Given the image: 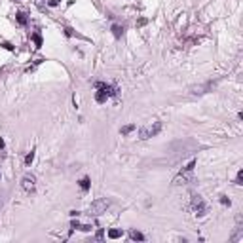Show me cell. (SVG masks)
<instances>
[{"instance_id": "obj_1", "label": "cell", "mask_w": 243, "mask_h": 243, "mask_svg": "<svg viewBox=\"0 0 243 243\" xmlns=\"http://www.w3.org/2000/svg\"><path fill=\"white\" fill-rule=\"evenodd\" d=\"M194 167H196V160H192L186 167H182V171H180V173L173 179V186H182V184L192 182V179H194Z\"/></svg>"}, {"instance_id": "obj_2", "label": "cell", "mask_w": 243, "mask_h": 243, "mask_svg": "<svg viewBox=\"0 0 243 243\" xmlns=\"http://www.w3.org/2000/svg\"><path fill=\"white\" fill-rule=\"evenodd\" d=\"M160 131H161V122L154 120V122L146 124L144 127H141V131H139V139H141V141H146V139H150V137H156Z\"/></svg>"}, {"instance_id": "obj_3", "label": "cell", "mask_w": 243, "mask_h": 243, "mask_svg": "<svg viewBox=\"0 0 243 243\" xmlns=\"http://www.w3.org/2000/svg\"><path fill=\"white\" fill-rule=\"evenodd\" d=\"M108 207H110V199H106V197L95 199V201L89 205V209H87V215L89 216H99V215H103Z\"/></svg>"}, {"instance_id": "obj_4", "label": "cell", "mask_w": 243, "mask_h": 243, "mask_svg": "<svg viewBox=\"0 0 243 243\" xmlns=\"http://www.w3.org/2000/svg\"><path fill=\"white\" fill-rule=\"evenodd\" d=\"M192 211L196 213L197 216H203L207 213V205L205 201H203V197L201 196H197V194H194L192 196Z\"/></svg>"}, {"instance_id": "obj_5", "label": "cell", "mask_w": 243, "mask_h": 243, "mask_svg": "<svg viewBox=\"0 0 243 243\" xmlns=\"http://www.w3.org/2000/svg\"><path fill=\"white\" fill-rule=\"evenodd\" d=\"M21 188H23L27 194L34 192V190H36V179H34L32 175H25L23 179H21Z\"/></svg>"}, {"instance_id": "obj_6", "label": "cell", "mask_w": 243, "mask_h": 243, "mask_svg": "<svg viewBox=\"0 0 243 243\" xmlns=\"http://www.w3.org/2000/svg\"><path fill=\"white\" fill-rule=\"evenodd\" d=\"M215 87V82H207V84H201V86H194L192 87V93L194 95H201V93H207L209 89Z\"/></svg>"}, {"instance_id": "obj_7", "label": "cell", "mask_w": 243, "mask_h": 243, "mask_svg": "<svg viewBox=\"0 0 243 243\" xmlns=\"http://www.w3.org/2000/svg\"><path fill=\"white\" fill-rule=\"evenodd\" d=\"M89 186H91V179H89V177H82V179H80V188H82L84 192H87Z\"/></svg>"}, {"instance_id": "obj_8", "label": "cell", "mask_w": 243, "mask_h": 243, "mask_svg": "<svg viewBox=\"0 0 243 243\" xmlns=\"http://www.w3.org/2000/svg\"><path fill=\"white\" fill-rule=\"evenodd\" d=\"M106 99H108V93H105V91H97V95H95V101L99 103V105H103V103H106Z\"/></svg>"}, {"instance_id": "obj_9", "label": "cell", "mask_w": 243, "mask_h": 243, "mask_svg": "<svg viewBox=\"0 0 243 243\" xmlns=\"http://www.w3.org/2000/svg\"><path fill=\"white\" fill-rule=\"evenodd\" d=\"M129 238L133 239V241H144V236H142L141 232H137V230H131V232H129Z\"/></svg>"}, {"instance_id": "obj_10", "label": "cell", "mask_w": 243, "mask_h": 243, "mask_svg": "<svg viewBox=\"0 0 243 243\" xmlns=\"http://www.w3.org/2000/svg\"><path fill=\"white\" fill-rule=\"evenodd\" d=\"M15 19H17V23L19 25H27V14H25V12H17V14H15Z\"/></svg>"}, {"instance_id": "obj_11", "label": "cell", "mask_w": 243, "mask_h": 243, "mask_svg": "<svg viewBox=\"0 0 243 243\" xmlns=\"http://www.w3.org/2000/svg\"><path fill=\"white\" fill-rule=\"evenodd\" d=\"M122 236H124L122 230H108V238L110 239H118V238H122Z\"/></svg>"}, {"instance_id": "obj_12", "label": "cell", "mask_w": 243, "mask_h": 243, "mask_svg": "<svg viewBox=\"0 0 243 243\" xmlns=\"http://www.w3.org/2000/svg\"><path fill=\"white\" fill-rule=\"evenodd\" d=\"M133 129H135V124H127V125H124V127L120 129V133H122V135H129Z\"/></svg>"}, {"instance_id": "obj_13", "label": "cell", "mask_w": 243, "mask_h": 243, "mask_svg": "<svg viewBox=\"0 0 243 243\" xmlns=\"http://www.w3.org/2000/svg\"><path fill=\"white\" fill-rule=\"evenodd\" d=\"M122 32H124V29L120 27V25H112V34H114L116 38H120V36H122Z\"/></svg>"}, {"instance_id": "obj_14", "label": "cell", "mask_w": 243, "mask_h": 243, "mask_svg": "<svg viewBox=\"0 0 243 243\" xmlns=\"http://www.w3.org/2000/svg\"><path fill=\"white\" fill-rule=\"evenodd\" d=\"M32 42L36 44V48H40V46H42V36L38 34V32H34V34H32Z\"/></svg>"}, {"instance_id": "obj_15", "label": "cell", "mask_w": 243, "mask_h": 243, "mask_svg": "<svg viewBox=\"0 0 243 243\" xmlns=\"http://www.w3.org/2000/svg\"><path fill=\"white\" fill-rule=\"evenodd\" d=\"M32 160H34V150H31L27 156H25V165H31V163H32Z\"/></svg>"}, {"instance_id": "obj_16", "label": "cell", "mask_w": 243, "mask_h": 243, "mask_svg": "<svg viewBox=\"0 0 243 243\" xmlns=\"http://www.w3.org/2000/svg\"><path fill=\"white\" fill-rule=\"evenodd\" d=\"M236 184H238V186H241V184H243V169H239L238 175H236Z\"/></svg>"}, {"instance_id": "obj_17", "label": "cell", "mask_w": 243, "mask_h": 243, "mask_svg": "<svg viewBox=\"0 0 243 243\" xmlns=\"http://www.w3.org/2000/svg\"><path fill=\"white\" fill-rule=\"evenodd\" d=\"M0 46L6 48V50H10V51H14V46H12L10 42H6V40H0Z\"/></svg>"}, {"instance_id": "obj_18", "label": "cell", "mask_w": 243, "mask_h": 243, "mask_svg": "<svg viewBox=\"0 0 243 243\" xmlns=\"http://www.w3.org/2000/svg\"><path fill=\"white\" fill-rule=\"evenodd\" d=\"M220 203H222V205H228V207H230V203H232V201L228 199V196H220Z\"/></svg>"}, {"instance_id": "obj_19", "label": "cell", "mask_w": 243, "mask_h": 243, "mask_svg": "<svg viewBox=\"0 0 243 243\" xmlns=\"http://www.w3.org/2000/svg\"><path fill=\"white\" fill-rule=\"evenodd\" d=\"M105 238V232L103 230H97V234H95V239H103Z\"/></svg>"}, {"instance_id": "obj_20", "label": "cell", "mask_w": 243, "mask_h": 243, "mask_svg": "<svg viewBox=\"0 0 243 243\" xmlns=\"http://www.w3.org/2000/svg\"><path fill=\"white\" fill-rule=\"evenodd\" d=\"M80 230H84V232H89V230H91V224H80Z\"/></svg>"}, {"instance_id": "obj_21", "label": "cell", "mask_w": 243, "mask_h": 243, "mask_svg": "<svg viewBox=\"0 0 243 243\" xmlns=\"http://www.w3.org/2000/svg\"><path fill=\"white\" fill-rule=\"evenodd\" d=\"M70 228H72V230L80 228V222H78V220H72V222H70Z\"/></svg>"}, {"instance_id": "obj_22", "label": "cell", "mask_w": 243, "mask_h": 243, "mask_svg": "<svg viewBox=\"0 0 243 243\" xmlns=\"http://www.w3.org/2000/svg\"><path fill=\"white\" fill-rule=\"evenodd\" d=\"M65 34H67V36H72V29L67 27V29H65Z\"/></svg>"}, {"instance_id": "obj_23", "label": "cell", "mask_w": 243, "mask_h": 243, "mask_svg": "<svg viewBox=\"0 0 243 243\" xmlns=\"http://www.w3.org/2000/svg\"><path fill=\"white\" fill-rule=\"evenodd\" d=\"M137 25H139V27H142V25H146V19H144V17H142V19H139V23H137Z\"/></svg>"}, {"instance_id": "obj_24", "label": "cell", "mask_w": 243, "mask_h": 243, "mask_svg": "<svg viewBox=\"0 0 243 243\" xmlns=\"http://www.w3.org/2000/svg\"><path fill=\"white\" fill-rule=\"evenodd\" d=\"M4 146H6V144H4V139L0 137V150H2V148H4Z\"/></svg>"}]
</instances>
